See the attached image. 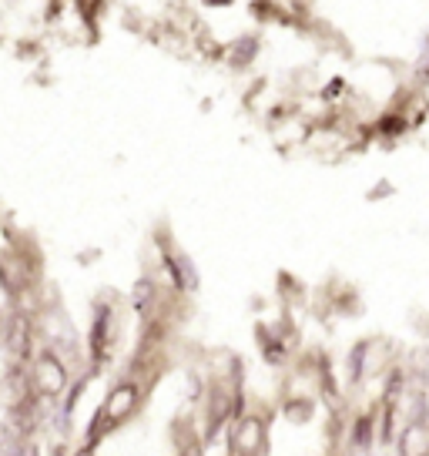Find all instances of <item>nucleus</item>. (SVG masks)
Here are the masks:
<instances>
[{
	"label": "nucleus",
	"instance_id": "f257e3e1",
	"mask_svg": "<svg viewBox=\"0 0 429 456\" xmlns=\"http://www.w3.org/2000/svg\"><path fill=\"white\" fill-rule=\"evenodd\" d=\"M37 383L44 393H58L60 386H64V369H60V362L54 359H44L37 366Z\"/></svg>",
	"mask_w": 429,
	"mask_h": 456
},
{
	"label": "nucleus",
	"instance_id": "f03ea898",
	"mask_svg": "<svg viewBox=\"0 0 429 456\" xmlns=\"http://www.w3.org/2000/svg\"><path fill=\"white\" fill-rule=\"evenodd\" d=\"M131 406H134V389H118L114 399H111V406H107V416H114V420H118V416H124Z\"/></svg>",
	"mask_w": 429,
	"mask_h": 456
}]
</instances>
